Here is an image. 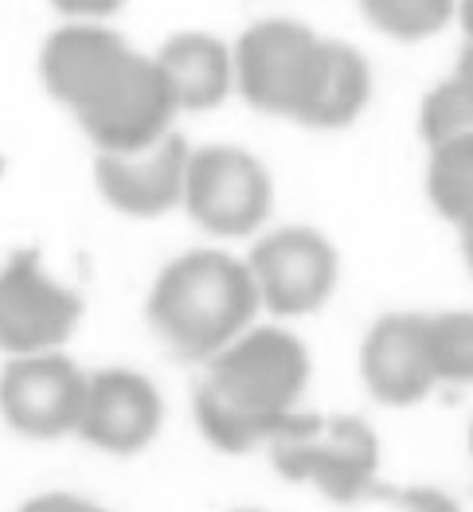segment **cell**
Here are the masks:
<instances>
[{
  "label": "cell",
  "instance_id": "1",
  "mask_svg": "<svg viewBox=\"0 0 473 512\" xmlns=\"http://www.w3.org/2000/svg\"><path fill=\"white\" fill-rule=\"evenodd\" d=\"M305 384V344L278 325H251L212 356L196 391L200 434L219 454H251L298 415Z\"/></svg>",
  "mask_w": 473,
  "mask_h": 512
},
{
  "label": "cell",
  "instance_id": "2",
  "mask_svg": "<svg viewBox=\"0 0 473 512\" xmlns=\"http://www.w3.org/2000/svg\"><path fill=\"white\" fill-rule=\"evenodd\" d=\"M262 309L255 274L223 251H188L172 258L153 282L145 317L180 360H212L223 344L255 325Z\"/></svg>",
  "mask_w": 473,
  "mask_h": 512
},
{
  "label": "cell",
  "instance_id": "3",
  "mask_svg": "<svg viewBox=\"0 0 473 512\" xmlns=\"http://www.w3.org/2000/svg\"><path fill=\"white\" fill-rule=\"evenodd\" d=\"M83 133L106 153H133L161 141L180 114L169 75L161 71L157 55L118 51L71 102Z\"/></svg>",
  "mask_w": 473,
  "mask_h": 512
},
{
  "label": "cell",
  "instance_id": "4",
  "mask_svg": "<svg viewBox=\"0 0 473 512\" xmlns=\"http://www.w3.org/2000/svg\"><path fill=\"white\" fill-rule=\"evenodd\" d=\"M231 59L235 86L255 110L309 122L329 67V40L298 20H262L239 36Z\"/></svg>",
  "mask_w": 473,
  "mask_h": 512
},
{
  "label": "cell",
  "instance_id": "5",
  "mask_svg": "<svg viewBox=\"0 0 473 512\" xmlns=\"http://www.w3.org/2000/svg\"><path fill=\"white\" fill-rule=\"evenodd\" d=\"M274 470L329 501H360L380 473V438L356 415H294L270 442Z\"/></svg>",
  "mask_w": 473,
  "mask_h": 512
},
{
  "label": "cell",
  "instance_id": "6",
  "mask_svg": "<svg viewBox=\"0 0 473 512\" xmlns=\"http://www.w3.org/2000/svg\"><path fill=\"white\" fill-rule=\"evenodd\" d=\"M180 204L208 235L243 239L270 219L274 180L255 153L235 145H208L188 157Z\"/></svg>",
  "mask_w": 473,
  "mask_h": 512
},
{
  "label": "cell",
  "instance_id": "7",
  "mask_svg": "<svg viewBox=\"0 0 473 512\" xmlns=\"http://www.w3.org/2000/svg\"><path fill=\"white\" fill-rule=\"evenodd\" d=\"M262 309L274 317H305L333 298L341 262L333 243L313 227H278L262 235L247 258Z\"/></svg>",
  "mask_w": 473,
  "mask_h": 512
},
{
  "label": "cell",
  "instance_id": "8",
  "mask_svg": "<svg viewBox=\"0 0 473 512\" xmlns=\"http://www.w3.org/2000/svg\"><path fill=\"white\" fill-rule=\"evenodd\" d=\"M83 321V298L59 286L36 251H16L0 270V352L28 356L71 341Z\"/></svg>",
  "mask_w": 473,
  "mask_h": 512
},
{
  "label": "cell",
  "instance_id": "9",
  "mask_svg": "<svg viewBox=\"0 0 473 512\" xmlns=\"http://www.w3.org/2000/svg\"><path fill=\"white\" fill-rule=\"evenodd\" d=\"M86 376L63 352L12 356L0 372V415L28 438H59L79 427Z\"/></svg>",
  "mask_w": 473,
  "mask_h": 512
},
{
  "label": "cell",
  "instance_id": "10",
  "mask_svg": "<svg viewBox=\"0 0 473 512\" xmlns=\"http://www.w3.org/2000/svg\"><path fill=\"white\" fill-rule=\"evenodd\" d=\"M161 423L165 399L149 376L129 368H106L86 376L83 415L75 427L86 446L114 458H133L161 434Z\"/></svg>",
  "mask_w": 473,
  "mask_h": 512
},
{
  "label": "cell",
  "instance_id": "11",
  "mask_svg": "<svg viewBox=\"0 0 473 512\" xmlns=\"http://www.w3.org/2000/svg\"><path fill=\"white\" fill-rule=\"evenodd\" d=\"M188 141L180 133H165L161 141L133 149V153H106L98 149L94 184L102 200L122 215L153 219L172 212L184 200V172H188Z\"/></svg>",
  "mask_w": 473,
  "mask_h": 512
},
{
  "label": "cell",
  "instance_id": "12",
  "mask_svg": "<svg viewBox=\"0 0 473 512\" xmlns=\"http://www.w3.org/2000/svg\"><path fill=\"white\" fill-rule=\"evenodd\" d=\"M360 376L372 399L384 407H415L423 403L438 376L427 344V317L387 313L360 344Z\"/></svg>",
  "mask_w": 473,
  "mask_h": 512
},
{
  "label": "cell",
  "instance_id": "13",
  "mask_svg": "<svg viewBox=\"0 0 473 512\" xmlns=\"http://www.w3.org/2000/svg\"><path fill=\"white\" fill-rule=\"evenodd\" d=\"M161 71L169 75V86L180 102V110L204 114L215 110L231 86H235V59L227 43L208 32H176L157 51Z\"/></svg>",
  "mask_w": 473,
  "mask_h": 512
},
{
  "label": "cell",
  "instance_id": "14",
  "mask_svg": "<svg viewBox=\"0 0 473 512\" xmlns=\"http://www.w3.org/2000/svg\"><path fill=\"white\" fill-rule=\"evenodd\" d=\"M126 51V40L98 24H67L51 32V40L40 51V79L47 94L71 110V102L86 90V83L118 55Z\"/></svg>",
  "mask_w": 473,
  "mask_h": 512
},
{
  "label": "cell",
  "instance_id": "15",
  "mask_svg": "<svg viewBox=\"0 0 473 512\" xmlns=\"http://www.w3.org/2000/svg\"><path fill=\"white\" fill-rule=\"evenodd\" d=\"M372 98V67L368 59L341 40H329V67H325V83L313 102L309 129H344L352 126L364 106Z\"/></svg>",
  "mask_w": 473,
  "mask_h": 512
},
{
  "label": "cell",
  "instance_id": "16",
  "mask_svg": "<svg viewBox=\"0 0 473 512\" xmlns=\"http://www.w3.org/2000/svg\"><path fill=\"white\" fill-rule=\"evenodd\" d=\"M427 196L434 212L450 223L473 219V129L430 145Z\"/></svg>",
  "mask_w": 473,
  "mask_h": 512
},
{
  "label": "cell",
  "instance_id": "17",
  "mask_svg": "<svg viewBox=\"0 0 473 512\" xmlns=\"http://www.w3.org/2000/svg\"><path fill=\"white\" fill-rule=\"evenodd\" d=\"M360 8L384 36L415 43L442 32L458 12V0H360Z\"/></svg>",
  "mask_w": 473,
  "mask_h": 512
},
{
  "label": "cell",
  "instance_id": "18",
  "mask_svg": "<svg viewBox=\"0 0 473 512\" xmlns=\"http://www.w3.org/2000/svg\"><path fill=\"white\" fill-rule=\"evenodd\" d=\"M427 344L438 384H473V313L454 309L427 317Z\"/></svg>",
  "mask_w": 473,
  "mask_h": 512
},
{
  "label": "cell",
  "instance_id": "19",
  "mask_svg": "<svg viewBox=\"0 0 473 512\" xmlns=\"http://www.w3.org/2000/svg\"><path fill=\"white\" fill-rule=\"evenodd\" d=\"M419 129H423L427 145H442V141H450V137H458V133L473 129V102H470V94H466L462 86L454 83V79L438 83L427 94V98H423Z\"/></svg>",
  "mask_w": 473,
  "mask_h": 512
},
{
  "label": "cell",
  "instance_id": "20",
  "mask_svg": "<svg viewBox=\"0 0 473 512\" xmlns=\"http://www.w3.org/2000/svg\"><path fill=\"white\" fill-rule=\"evenodd\" d=\"M63 16H79V20H90V16H110L118 12L126 0H51Z\"/></svg>",
  "mask_w": 473,
  "mask_h": 512
},
{
  "label": "cell",
  "instance_id": "21",
  "mask_svg": "<svg viewBox=\"0 0 473 512\" xmlns=\"http://www.w3.org/2000/svg\"><path fill=\"white\" fill-rule=\"evenodd\" d=\"M450 79L462 86V90L470 94V102H473V40H466L462 55H458V67H454V75H450Z\"/></svg>",
  "mask_w": 473,
  "mask_h": 512
},
{
  "label": "cell",
  "instance_id": "22",
  "mask_svg": "<svg viewBox=\"0 0 473 512\" xmlns=\"http://www.w3.org/2000/svg\"><path fill=\"white\" fill-rule=\"evenodd\" d=\"M28 509H90L83 497H67V493H55V497H36Z\"/></svg>",
  "mask_w": 473,
  "mask_h": 512
},
{
  "label": "cell",
  "instance_id": "23",
  "mask_svg": "<svg viewBox=\"0 0 473 512\" xmlns=\"http://www.w3.org/2000/svg\"><path fill=\"white\" fill-rule=\"evenodd\" d=\"M458 231H462V258H466V266H470L473 274V219L458 223Z\"/></svg>",
  "mask_w": 473,
  "mask_h": 512
},
{
  "label": "cell",
  "instance_id": "24",
  "mask_svg": "<svg viewBox=\"0 0 473 512\" xmlns=\"http://www.w3.org/2000/svg\"><path fill=\"white\" fill-rule=\"evenodd\" d=\"M458 20H462L466 40H473V0H458Z\"/></svg>",
  "mask_w": 473,
  "mask_h": 512
},
{
  "label": "cell",
  "instance_id": "25",
  "mask_svg": "<svg viewBox=\"0 0 473 512\" xmlns=\"http://www.w3.org/2000/svg\"><path fill=\"white\" fill-rule=\"evenodd\" d=\"M470 454H473V423H470Z\"/></svg>",
  "mask_w": 473,
  "mask_h": 512
},
{
  "label": "cell",
  "instance_id": "26",
  "mask_svg": "<svg viewBox=\"0 0 473 512\" xmlns=\"http://www.w3.org/2000/svg\"><path fill=\"white\" fill-rule=\"evenodd\" d=\"M0 169H4V165H0Z\"/></svg>",
  "mask_w": 473,
  "mask_h": 512
}]
</instances>
